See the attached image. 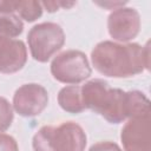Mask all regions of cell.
Here are the masks:
<instances>
[{
    "label": "cell",
    "mask_w": 151,
    "mask_h": 151,
    "mask_svg": "<svg viewBox=\"0 0 151 151\" xmlns=\"http://www.w3.org/2000/svg\"><path fill=\"white\" fill-rule=\"evenodd\" d=\"M27 61V48L22 40L0 35V73L20 71Z\"/></svg>",
    "instance_id": "9"
},
{
    "label": "cell",
    "mask_w": 151,
    "mask_h": 151,
    "mask_svg": "<svg viewBox=\"0 0 151 151\" xmlns=\"http://www.w3.org/2000/svg\"><path fill=\"white\" fill-rule=\"evenodd\" d=\"M31 55L39 63H46L65 44V33L55 22H41L33 26L27 34Z\"/></svg>",
    "instance_id": "4"
},
{
    "label": "cell",
    "mask_w": 151,
    "mask_h": 151,
    "mask_svg": "<svg viewBox=\"0 0 151 151\" xmlns=\"http://www.w3.org/2000/svg\"><path fill=\"white\" fill-rule=\"evenodd\" d=\"M107 29L113 40L129 42L140 31V15L132 7L117 8L107 18Z\"/></svg>",
    "instance_id": "8"
},
{
    "label": "cell",
    "mask_w": 151,
    "mask_h": 151,
    "mask_svg": "<svg viewBox=\"0 0 151 151\" xmlns=\"http://www.w3.org/2000/svg\"><path fill=\"white\" fill-rule=\"evenodd\" d=\"M14 114H13V107L9 104V101L0 97V133L5 132L9 126L12 125Z\"/></svg>",
    "instance_id": "13"
},
{
    "label": "cell",
    "mask_w": 151,
    "mask_h": 151,
    "mask_svg": "<svg viewBox=\"0 0 151 151\" xmlns=\"http://www.w3.org/2000/svg\"><path fill=\"white\" fill-rule=\"evenodd\" d=\"M97 5L101 6V7H105V8H111V9H117V8H120V7H124V5L126 2H96Z\"/></svg>",
    "instance_id": "17"
},
{
    "label": "cell",
    "mask_w": 151,
    "mask_h": 151,
    "mask_svg": "<svg viewBox=\"0 0 151 151\" xmlns=\"http://www.w3.org/2000/svg\"><path fill=\"white\" fill-rule=\"evenodd\" d=\"M41 6L45 7L47 12L53 13V12H55V11L59 9L60 4H59V1H42L41 2Z\"/></svg>",
    "instance_id": "16"
},
{
    "label": "cell",
    "mask_w": 151,
    "mask_h": 151,
    "mask_svg": "<svg viewBox=\"0 0 151 151\" xmlns=\"http://www.w3.org/2000/svg\"><path fill=\"white\" fill-rule=\"evenodd\" d=\"M24 31V24L14 13H0V35L7 38L19 37Z\"/></svg>",
    "instance_id": "11"
},
{
    "label": "cell",
    "mask_w": 151,
    "mask_h": 151,
    "mask_svg": "<svg viewBox=\"0 0 151 151\" xmlns=\"http://www.w3.org/2000/svg\"><path fill=\"white\" fill-rule=\"evenodd\" d=\"M81 101L88 109L106 119L111 124H119L127 119L126 92L112 88L103 79H92L80 86Z\"/></svg>",
    "instance_id": "2"
},
{
    "label": "cell",
    "mask_w": 151,
    "mask_h": 151,
    "mask_svg": "<svg viewBox=\"0 0 151 151\" xmlns=\"http://www.w3.org/2000/svg\"><path fill=\"white\" fill-rule=\"evenodd\" d=\"M48 104L47 90L35 83L24 84L13 96V109L21 117L39 116Z\"/></svg>",
    "instance_id": "6"
},
{
    "label": "cell",
    "mask_w": 151,
    "mask_h": 151,
    "mask_svg": "<svg viewBox=\"0 0 151 151\" xmlns=\"http://www.w3.org/2000/svg\"><path fill=\"white\" fill-rule=\"evenodd\" d=\"M53 78L63 84L77 85L92 74L86 54L78 50H68L59 53L51 63Z\"/></svg>",
    "instance_id": "5"
},
{
    "label": "cell",
    "mask_w": 151,
    "mask_h": 151,
    "mask_svg": "<svg viewBox=\"0 0 151 151\" xmlns=\"http://www.w3.org/2000/svg\"><path fill=\"white\" fill-rule=\"evenodd\" d=\"M88 151H123L118 144L110 142V140H105V142H98L96 144H93Z\"/></svg>",
    "instance_id": "15"
},
{
    "label": "cell",
    "mask_w": 151,
    "mask_h": 151,
    "mask_svg": "<svg viewBox=\"0 0 151 151\" xmlns=\"http://www.w3.org/2000/svg\"><path fill=\"white\" fill-rule=\"evenodd\" d=\"M124 151H151L150 113L127 119L120 132Z\"/></svg>",
    "instance_id": "7"
},
{
    "label": "cell",
    "mask_w": 151,
    "mask_h": 151,
    "mask_svg": "<svg viewBox=\"0 0 151 151\" xmlns=\"http://www.w3.org/2000/svg\"><path fill=\"white\" fill-rule=\"evenodd\" d=\"M149 45L104 40L92 50L91 61L94 68L106 77L129 78L150 68Z\"/></svg>",
    "instance_id": "1"
},
{
    "label": "cell",
    "mask_w": 151,
    "mask_h": 151,
    "mask_svg": "<svg viewBox=\"0 0 151 151\" xmlns=\"http://www.w3.org/2000/svg\"><path fill=\"white\" fill-rule=\"evenodd\" d=\"M58 104L64 111L68 113H81L85 107L81 101L80 86L68 85L63 87L58 93Z\"/></svg>",
    "instance_id": "10"
},
{
    "label": "cell",
    "mask_w": 151,
    "mask_h": 151,
    "mask_svg": "<svg viewBox=\"0 0 151 151\" xmlns=\"http://www.w3.org/2000/svg\"><path fill=\"white\" fill-rule=\"evenodd\" d=\"M86 133L74 122H65L58 126L45 125L32 139L34 151H85Z\"/></svg>",
    "instance_id": "3"
},
{
    "label": "cell",
    "mask_w": 151,
    "mask_h": 151,
    "mask_svg": "<svg viewBox=\"0 0 151 151\" xmlns=\"http://www.w3.org/2000/svg\"><path fill=\"white\" fill-rule=\"evenodd\" d=\"M0 151H19L17 140L6 133H0Z\"/></svg>",
    "instance_id": "14"
},
{
    "label": "cell",
    "mask_w": 151,
    "mask_h": 151,
    "mask_svg": "<svg viewBox=\"0 0 151 151\" xmlns=\"http://www.w3.org/2000/svg\"><path fill=\"white\" fill-rule=\"evenodd\" d=\"M42 6L41 2L34 0L27 1H14V12H18L19 18L26 20L27 22H33L42 14Z\"/></svg>",
    "instance_id": "12"
}]
</instances>
